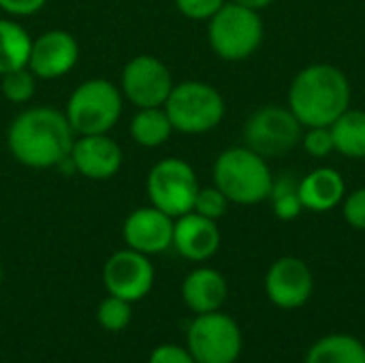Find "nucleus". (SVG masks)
Wrapping results in <instances>:
<instances>
[{"mask_svg":"<svg viewBox=\"0 0 365 363\" xmlns=\"http://www.w3.org/2000/svg\"><path fill=\"white\" fill-rule=\"evenodd\" d=\"M75 131L64 111L36 105L19 111L6 131L11 156L30 169H51L68 160Z\"/></svg>","mask_w":365,"mask_h":363,"instance_id":"obj_1","label":"nucleus"},{"mask_svg":"<svg viewBox=\"0 0 365 363\" xmlns=\"http://www.w3.org/2000/svg\"><path fill=\"white\" fill-rule=\"evenodd\" d=\"M351 107V81L334 64L302 68L289 88V109L302 126H331Z\"/></svg>","mask_w":365,"mask_h":363,"instance_id":"obj_2","label":"nucleus"},{"mask_svg":"<svg viewBox=\"0 0 365 363\" xmlns=\"http://www.w3.org/2000/svg\"><path fill=\"white\" fill-rule=\"evenodd\" d=\"M272 171L265 158L250 148H229L214 163V186L220 188L231 203L255 205L269 199Z\"/></svg>","mask_w":365,"mask_h":363,"instance_id":"obj_3","label":"nucleus"},{"mask_svg":"<svg viewBox=\"0 0 365 363\" xmlns=\"http://www.w3.org/2000/svg\"><path fill=\"white\" fill-rule=\"evenodd\" d=\"M124 96L120 86L109 79L94 77L81 81L68 96L64 116L75 135H105L122 116Z\"/></svg>","mask_w":365,"mask_h":363,"instance_id":"obj_4","label":"nucleus"},{"mask_svg":"<svg viewBox=\"0 0 365 363\" xmlns=\"http://www.w3.org/2000/svg\"><path fill=\"white\" fill-rule=\"evenodd\" d=\"M263 19L259 11L237 2H225L207 21V41L212 51L227 62L250 58L263 43Z\"/></svg>","mask_w":365,"mask_h":363,"instance_id":"obj_5","label":"nucleus"},{"mask_svg":"<svg viewBox=\"0 0 365 363\" xmlns=\"http://www.w3.org/2000/svg\"><path fill=\"white\" fill-rule=\"evenodd\" d=\"M163 107L173 131L184 135H203L214 131L227 111L222 94L212 83L197 79L175 83Z\"/></svg>","mask_w":365,"mask_h":363,"instance_id":"obj_6","label":"nucleus"},{"mask_svg":"<svg viewBox=\"0 0 365 363\" xmlns=\"http://www.w3.org/2000/svg\"><path fill=\"white\" fill-rule=\"evenodd\" d=\"M199 188L201 186L195 169L186 160L175 156L158 160L145 178L150 205L163 210L171 218H180L192 212Z\"/></svg>","mask_w":365,"mask_h":363,"instance_id":"obj_7","label":"nucleus"},{"mask_svg":"<svg viewBox=\"0 0 365 363\" xmlns=\"http://www.w3.org/2000/svg\"><path fill=\"white\" fill-rule=\"evenodd\" d=\"M242 347L244 338L237 321L220 310L197 315L188 327L186 349L197 363H235Z\"/></svg>","mask_w":365,"mask_h":363,"instance_id":"obj_8","label":"nucleus"},{"mask_svg":"<svg viewBox=\"0 0 365 363\" xmlns=\"http://www.w3.org/2000/svg\"><path fill=\"white\" fill-rule=\"evenodd\" d=\"M302 122L291 109L267 105L257 109L244 124L246 148L263 158L291 152L302 139Z\"/></svg>","mask_w":365,"mask_h":363,"instance_id":"obj_9","label":"nucleus"},{"mask_svg":"<svg viewBox=\"0 0 365 363\" xmlns=\"http://www.w3.org/2000/svg\"><path fill=\"white\" fill-rule=\"evenodd\" d=\"M175 81L169 66L152 56L139 53L130 58L120 77V92L126 101L139 107H163L167 96L171 94Z\"/></svg>","mask_w":365,"mask_h":363,"instance_id":"obj_10","label":"nucleus"},{"mask_svg":"<svg viewBox=\"0 0 365 363\" xmlns=\"http://www.w3.org/2000/svg\"><path fill=\"white\" fill-rule=\"evenodd\" d=\"M103 285L109 295L126 302L143 300L154 287V265L148 255L133 248L113 252L103 267Z\"/></svg>","mask_w":365,"mask_h":363,"instance_id":"obj_11","label":"nucleus"},{"mask_svg":"<svg viewBox=\"0 0 365 363\" xmlns=\"http://www.w3.org/2000/svg\"><path fill=\"white\" fill-rule=\"evenodd\" d=\"M265 293L276 308L295 310L308 304L314 293V276L306 261L282 257L265 274Z\"/></svg>","mask_w":365,"mask_h":363,"instance_id":"obj_12","label":"nucleus"},{"mask_svg":"<svg viewBox=\"0 0 365 363\" xmlns=\"http://www.w3.org/2000/svg\"><path fill=\"white\" fill-rule=\"evenodd\" d=\"M68 160L81 178L105 182L120 173L124 165V150L115 139L109 137V133L77 135Z\"/></svg>","mask_w":365,"mask_h":363,"instance_id":"obj_13","label":"nucleus"},{"mask_svg":"<svg viewBox=\"0 0 365 363\" xmlns=\"http://www.w3.org/2000/svg\"><path fill=\"white\" fill-rule=\"evenodd\" d=\"M79 62V43L68 30H47L32 39L28 68L36 79H60Z\"/></svg>","mask_w":365,"mask_h":363,"instance_id":"obj_14","label":"nucleus"},{"mask_svg":"<svg viewBox=\"0 0 365 363\" xmlns=\"http://www.w3.org/2000/svg\"><path fill=\"white\" fill-rule=\"evenodd\" d=\"M173 225L175 218L154 205L137 208L126 216L122 225V237L126 248L152 257L173 246Z\"/></svg>","mask_w":365,"mask_h":363,"instance_id":"obj_15","label":"nucleus"},{"mask_svg":"<svg viewBox=\"0 0 365 363\" xmlns=\"http://www.w3.org/2000/svg\"><path fill=\"white\" fill-rule=\"evenodd\" d=\"M173 248L192 263H203L212 259L220 248V229L216 220L205 218L197 212H188L175 218Z\"/></svg>","mask_w":365,"mask_h":363,"instance_id":"obj_16","label":"nucleus"},{"mask_svg":"<svg viewBox=\"0 0 365 363\" xmlns=\"http://www.w3.org/2000/svg\"><path fill=\"white\" fill-rule=\"evenodd\" d=\"M229 295L225 276L214 267H197L182 282V300L195 315H207L222 308Z\"/></svg>","mask_w":365,"mask_h":363,"instance_id":"obj_17","label":"nucleus"},{"mask_svg":"<svg viewBox=\"0 0 365 363\" xmlns=\"http://www.w3.org/2000/svg\"><path fill=\"white\" fill-rule=\"evenodd\" d=\"M346 197L344 178L331 167H319L299 180V199L304 210L329 212L338 208Z\"/></svg>","mask_w":365,"mask_h":363,"instance_id":"obj_18","label":"nucleus"},{"mask_svg":"<svg viewBox=\"0 0 365 363\" xmlns=\"http://www.w3.org/2000/svg\"><path fill=\"white\" fill-rule=\"evenodd\" d=\"M130 139L141 148H160L175 133L165 107H139L128 124Z\"/></svg>","mask_w":365,"mask_h":363,"instance_id":"obj_19","label":"nucleus"},{"mask_svg":"<svg viewBox=\"0 0 365 363\" xmlns=\"http://www.w3.org/2000/svg\"><path fill=\"white\" fill-rule=\"evenodd\" d=\"M304 363H365V344L351 334H329L308 349Z\"/></svg>","mask_w":365,"mask_h":363,"instance_id":"obj_20","label":"nucleus"},{"mask_svg":"<svg viewBox=\"0 0 365 363\" xmlns=\"http://www.w3.org/2000/svg\"><path fill=\"white\" fill-rule=\"evenodd\" d=\"M30 32L17 19H0V75L28 66Z\"/></svg>","mask_w":365,"mask_h":363,"instance_id":"obj_21","label":"nucleus"},{"mask_svg":"<svg viewBox=\"0 0 365 363\" xmlns=\"http://www.w3.org/2000/svg\"><path fill=\"white\" fill-rule=\"evenodd\" d=\"M329 128L336 152L349 158H365V111L349 107Z\"/></svg>","mask_w":365,"mask_h":363,"instance_id":"obj_22","label":"nucleus"},{"mask_svg":"<svg viewBox=\"0 0 365 363\" xmlns=\"http://www.w3.org/2000/svg\"><path fill=\"white\" fill-rule=\"evenodd\" d=\"M269 199H272V210L280 220H293L304 212L299 199V182L291 175H284L278 182L274 180Z\"/></svg>","mask_w":365,"mask_h":363,"instance_id":"obj_23","label":"nucleus"},{"mask_svg":"<svg viewBox=\"0 0 365 363\" xmlns=\"http://www.w3.org/2000/svg\"><path fill=\"white\" fill-rule=\"evenodd\" d=\"M36 81H38L36 75L28 66L15 68V71L0 75V92L9 103L26 105L32 101V96L36 92Z\"/></svg>","mask_w":365,"mask_h":363,"instance_id":"obj_24","label":"nucleus"},{"mask_svg":"<svg viewBox=\"0 0 365 363\" xmlns=\"http://www.w3.org/2000/svg\"><path fill=\"white\" fill-rule=\"evenodd\" d=\"M130 319H133L130 302H126L122 297H115V295H107L96 308V321L107 332L126 329L130 325Z\"/></svg>","mask_w":365,"mask_h":363,"instance_id":"obj_25","label":"nucleus"},{"mask_svg":"<svg viewBox=\"0 0 365 363\" xmlns=\"http://www.w3.org/2000/svg\"><path fill=\"white\" fill-rule=\"evenodd\" d=\"M229 199L227 195L216 188V186H205V188H199L197 193V199H195V208L192 212L205 216V218H212V220H218L227 214L229 210Z\"/></svg>","mask_w":365,"mask_h":363,"instance_id":"obj_26","label":"nucleus"},{"mask_svg":"<svg viewBox=\"0 0 365 363\" xmlns=\"http://www.w3.org/2000/svg\"><path fill=\"white\" fill-rule=\"evenodd\" d=\"M304 150L314 158H327L334 152V137L329 126H312L302 137Z\"/></svg>","mask_w":365,"mask_h":363,"instance_id":"obj_27","label":"nucleus"},{"mask_svg":"<svg viewBox=\"0 0 365 363\" xmlns=\"http://www.w3.org/2000/svg\"><path fill=\"white\" fill-rule=\"evenodd\" d=\"M222 4L225 0H175L178 11L195 21H210Z\"/></svg>","mask_w":365,"mask_h":363,"instance_id":"obj_28","label":"nucleus"},{"mask_svg":"<svg viewBox=\"0 0 365 363\" xmlns=\"http://www.w3.org/2000/svg\"><path fill=\"white\" fill-rule=\"evenodd\" d=\"M342 216L346 225H351L357 231H365V186L353 190L342 201Z\"/></svg>","mask_w":365,"mask_h":363,"instance_id":"obj_29","label":"nucleus"},{"mask_svg":"<svg viewBox=\"0 0 365 363\" xmlns=\"http://www.w3.org/2000/svg\"><path fill=\"white\" fill-rule=\"evenodd\" d=\"M148 363H197L195 357L190 355L188 349L184 347H178V344H160L156 347L150 357Z\"/></svg>","mask_w":365,"mask_h":363,"instance_id":"obj_30","label":"nucleus"},{"mask_svg":"<svg viewBox=\"0 0 365 363\" xmlns=\"http://www.w3.org/2000/svg\"><path fill=\"white\" fill-rule=\"evenodd\" d=\"M47 0H0V9L11 17H28L38 13Z\"/></svg>","mask_w":365,"mask_h":363,"instance_id":"obj_31","label":"nucleus"},{"mask_svg":"<svg viewBox=\"0 0 365 363\" xmlns=\"http://www.w3.org/2000/svg\"><path fill=\"white\" fill-rule=\"evenodd\" d=\"M233 2H237L242 6H248V9H255V11H261V9L269 6L272 2H276V0H233Z\"/></svg>","mask_w":365,"mask_h":363,"instance_id":"obj_32","label":"nucleus"},{"mask_svg":"<svg viewBox=\"0 0 365 363\" xmlns=\"http://www.w3.org/2000/svg\"><path fill=\"white\" fill-rule=\"evenodd\" d=\"M0 287H2V263H0Z\"/></svg>","mask_w":365,"mask_h":363,"instance_id":"obj_33","label":"nucleus"}]
</instances>
